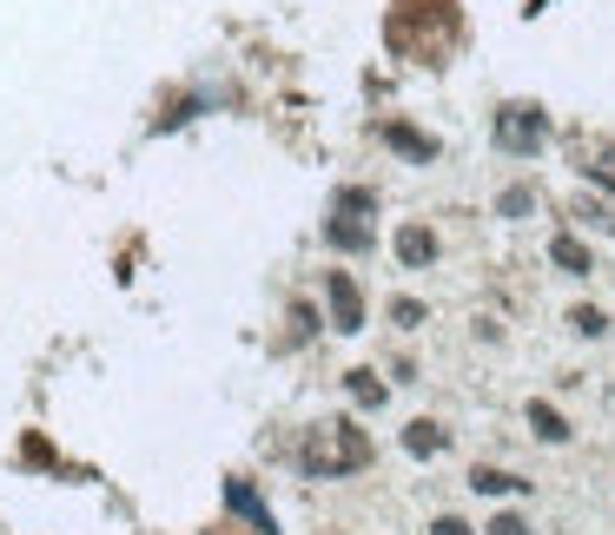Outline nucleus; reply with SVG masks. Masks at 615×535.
<instances>
[{"mask_svg": "<svg viewBox=\"0 0 615 535\" xmlns=\"http://www.w3.org/2000/svg\"><path fill=\"white\" fill-rule=\"evenodd\" d=\"M397 258H404L411 271L431 265V258H437V232H431V225H404V232H397Z\"/></svg>", "mask_w": 615, "mask_h": 535, "instance_id": "423d86ee", "label": "nucleus"}, {"mask_svg": "<svg viewBox=\"0 0 615 535\" xmlns=\"http://www.w3.org/2000/svg\"><path fill=\"white\" fill-rule=\"evenodd\" d=\"M325 304H331V331H364V291H358V278L351 271H331L325 278Z\"/></svg>", "mask_w": 615, "mask_h": 535, "instance_id": "7ed1b4c3", "label": "nucleus"}, {"mask_svg": "<svg viewBox=\"0 0 615 535\" xmlns=\"http://www.w3.org/2000/svg\"><path fill=\"white\" fill-rule=\"evenodd\" d=\"M603 165H615V146H603Z\"/></svg>", "mask_w": 615, "mask_h": 535, "instance_id": "412c9836", "label": "nucleus"}, {"mask_svg": "<svg viewBox=\"0 0 615 535\" xmlns=\"http://www.w3.org/2000/svg\"><path fill=\"white\" fill-rule=\"evenodd\" d=\"M530 205H537V192H530V185H510V192L497 199V212H503V218H523Z\"/></svg>", "mask_w": 615, "mask_h": 535, "instance_id": "4468645a", "label": "nucleus"}, {"mask_svg": "<svg viewBox=\"0 0 615 535\" xmlns=\"http://www.w3.org/2000/svg\"><path fill=\"white\" fill-rule=\"evenodd\" d=\"M490 535H530V523H523V516H497V523H490Z\"/></svg>", "mask_w": 615, "mask_h": 535, "instance_id": "a211bd4d", "label": "nucleus"}, {"mask_svg": "<svg viewBox=\"0 0 615 535\" xmlns=\"http://www.w3.org/2000/svg\"><path fill=\"white\" fill-rule=\"evenodd\" d=\"M391 324L417 331V324H424V304H417V298H397V304H391Z\"/></svg>", "mask_w": 615, "mask_h": 535, "instance_id": "f3484780", "label": "nucleus"}, {"mask_svg": "<svg viewBox=\"0 0 615 535\" xmlns=\"http://www.w3.org/2000/svg\"><path fill=\"white\" fill-rule=\"evenodd\" d=\"M338 212H344V218H358V212H378V199H371L364 185H344V192H338Z\"/></svg>", "mask_w": 615, "mask_h": 535, "instance_id": "ddd939ff", "label": "nucleus"}, {"mask_svg": "<svg viewBox=\"0 0 615 535\" xmlns=\"http://www.w3.org/2000/svg\"><path fill=\"white\" fill-rule=\"evenodd\" d=\"M225 503H232V510H238V516H245V523H252L258 535H278V523H272V510H265V503L252 496V483H238V477H232V483H225Z\"/></svg>", "mask_w": 615, "mask_h": 535, "instance_id": "39448f33", "label": "nucleus"}, {"mask_svg": "<svg viewBox=\"0 0 615 535\" xmlns=\"http://www.w3.org/2000/svg\"><path fill=\"white\" fill-rule=\"evenodd\" d=\"M590 179H596V185H609V192H615V172H609V165H590Z\"/></svg>", "mask_w": 615, "mask_h": 535, "instance_id": "aec40b11", "label": "nucleus"}, {"mask_svg": "<svg viewBox=\"0 0 615 535\" xmlns=\"http://www.w3.org/2000/svg\"><path fill=\"white\" fill-rule=\"evenodd\" d=\"M570 324H576L583 338H603V331H609V318H603L596 304H576V311H570Z\"/></svg>", "mask_w": 615, "mask_h": 535, "instance_id": "2eb2a0df", "label": "nucleus"}, {"mask_svg": "<svg viewBox=\"0 0 615 535\" xmlns=\"http://www.w3.org/2000/svg\"><path fill=\"white\" fill-rule=\"evenodd\" d=\"M444 443H450V437H444V430H437V424H431V417H417V424H411V430H404V450H411V457H437V450H444Z\"/></svg>", "mask_w": 615, "mask_h": 535, "instance_id": "9d476101", "label": "nucleus"}, {"mask_svg": "<svg viewBox=\"0 0 615 535\" xmlns=\"http://www.w3.org/2000/svg\"><path fill=\"white\" fill-rule=\"evenodd\" d=\"M550 258H556L563 271H576V278H590V271H596V258H590V245H583V238H570V232H563V238L550 245Z\"/></svg>", "mask_w": 615, "mask_h": 535, "instance_id": "1a4fd4ad", "label": "nucleus"}, {"mask_svg": "<svg viewBox=\"0 0 615 535\" xmlns=\"http://www.w3.org/2000/svg\"><path fill=\"white\" fill-rule=\"evenodd\" d=\"M431 535H477V529H470V523H457V516H437V523H431Z\"/></svg>", "mask_w": 615, "mask_h": 535, "instance_id": "6ab92c4d", "label": "nucleus"}, {"mask_svg": "<svg viewBox=\"0 0 615 535\" xmlns=\"http://www.w3.org/2000/svg\"><path fill=\"white\" fill-rule=\"evenodd\" d=\"M543 7H550V0H530V13H543Z\"/></svg>", "mask_w": 615, "mask_h": 535, "instance_id": "4be33fe9", "label": "nucleus"}, {"mask_svg": "<svg viewBox=\"0 0 615 535\" xmlns=\"http://www.w3.org/2000/svg\"><path fill=\"white\" fill-rule=\"evenodd\" d=\"M470 490H477V496H523L530 483H523V477H510V470H490V463H477V470H470Z\"/></svg>", "mask_w": 615, "mask_h": 535, "instance_id": "0eeeda50", "label": "nucleus"}, {"mask_svg": "<svg viewBox=\"0 0 615 535\" xmlns=\"http://www.w3.org/2000/svg\"><path fill=\"white\" fill-rule=\"evenodd\" d=\"M378 132H384V146H391V152H404V159H417V165H431V159H437V139H431V132H417V126H404V119H384Z\"/></svg>", "mask_w": 615, "mask_h": 535, "instance_id": "20e7f679", "label": "nucleus"}, {"mask_svg": "<svg viewBox=\"0 0 615 535\" xmlns=\"http://www.w3.org/2000/svg\"><path fill=\"white\" fill-rule=\"evenodd\" d=\"M325 238H331L338 252H371V225H364V218H344V212L325 225Z\"/></svg>", "mask_w": 615, "mask_h": 535, "instance_id": "6e6552de", "label": "nucleus"}, {"mask_svg": "<svg viewBox=\"0 0 615 535\" xmlns=\"http://www.w3.org/2000/svg\"><path fill=\"white\" fill-rule=\"evenodd\" d=\"M530 424H537V437H543V443H570V424H563L550 404H530Z\"/></svg>", "mask_w": 615, "mask_h": 535, "instance_id": "9b49d317", "label": "nucleus"}, {"mask_svg": "<svg viewBox=\"0 0 615 535\" xmlns=\"http://www.w3.org/2000/svg\"><path fill=\"white\" fill-rule=\"evenodd\" d=\"M576 218H590V225L615 232V205H596V199H576Z\"/></svg>", "mask_w": 615, "mask_h": 535, "instance_id": "dca6fc26", "label": "nucleus"}, {"mask_svg": "<svg viewBox=\"0 0 615 535\" xmlns=\"http://www.w3.org/2000/svg\"><path fill=\"white\" fill-rule=\"evenodd\" d=\"M543 139H550V113H543V106L510 99V106L497 113V146H503V152H543Z\"/></svg>", "mask_w": 615, "mask_h": 535, "instance_id": "f03ea898", "label": "nucleus"}, {"mask_svg": "<svg viewBox=\"0 0 615 535\" xmlns=\"http://www.w3.org/2000/svg\"><path fill=\"white\" fill-rule=\"evenodd\" d=\"M298 463H305V477H351V470L371 463V437L358 424H325V430L305 437Z\"/></svg>", "mask_w": 615, "mask_h": 535, "instance_id": "f257e3e1", "label": "nucleus"}, {"mask_svg": "<svg viewBox=\"0 0 615 535\" xmlns=\"http://www.w3.org/2000/svg\"><path fill=\"white\" fill-rule=\"evenodd\" d=\"M344 390H351V397H358V404H371V410H378V404H384V384H378V377H371V371H351V377H344Z\"/></svg>", "mask_w": 615, "mask_h": 535, "instance_id": "f8f14e48", "label": "nucleus"}]
</instances>
